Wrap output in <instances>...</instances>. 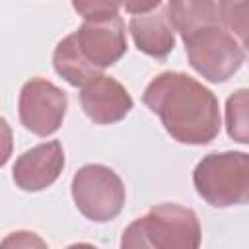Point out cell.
I'll return each mask as SVG.
<instances>
[{"mask_svg": "<svg viewBox=\"0 0 249 249\" xmlns=\"http://www.w3.org/2000/svg\"><path fill=\"white\" fill-rule=\"evenodd\" d=\"M70 189L76 208L91 222H111L124 208V185L121 177L107 165L88 163L80 167L72 177Z\"/></svg>", "mask_w": 249, "mask_h": 249, "instance_id": "obj_5", "label": "cell"}, {"mask_svg": "<svg viewBox=\"0 0 249 249\" xmlns=\"http://www.w3.org/2000/svg\"><path fill=\"white\" fill-rule=\"evenodd\" d=\"M64 169V150L58 140H49L25 150L14 163L12 177L16 187L37 193L51 187Z\"/></svg>", "mask_w": 249, "mask_h": 249, "instance_id": "obj_8", "label": "cell"}, {"mask_svg": "<svg viewBox=\"0 0 249 249\" xmlns=\"http://www.w3.org/2000/svg\"><path fill=\"white\" fill-rule=\"evenodd\" d=\"M14 150V134L4 117H0V167L8 163Z\"/></svg>", "mask_w": 249, "mask_h": 249, "instance_id": "obj_17", "label": "cell"}, {"mask_svg": "<svg viewBox=\"0 0 249 249\" xmlns=\"http://www.w3.org/2000/svg\"><path fill=\"white\" fill-rule=\"evenodd\" d=\"M72 8L78 16H82L86 21L105 19L119 16V0H70Z\"/></svg>", "mask_w": 249, "mask_h": 249, "instance_id": "obj_15", "label": "cell"}, {"mask_svg": "<svg viewBox=\"0 0 249 249\" xmlns=\"http://www.w3.org/2000/svg\"><path fill=\"white\" fill-rule=\"evenodd\" d=\"M193 183L210 206L245 204L249 200V156L245 152L206 154L193 171Z\"/></svg>", "mask_w": 249, "mask_h": 249, "instance_id": "obj_3", "label": "cell"}, {"mask_svg": "<svg viewBox=\"0 0 249 249\" xmlns=\"http://www.w3.org/2000/svg\"><path fill=\"white\" fill-rule=\"evenodd\" d=\"M119 4L124 8V12L132 16H142V14H148L160 8L161 0H119Z\"/></svg>", "mask_w": 249, "mask_h": 249, "instance_id": "obj_18", "label": "cell"}, {"mask_svg": "<svg viewBox=\"0 0 249 249\" xmlns=\"http://www.w3.org/2000/svg\"><path fill=\"white\" fill-rule=\"evenodd\" d=\"M200 222L193 208L163 202L150 208L123 231V247L196 249L200 245Z\"/></svg>", "mask_w": 249, "mask_h": 249, "instance_id": "obj_2", "label": "cell"}, {"mask_svg": "<svg viewBox=\"0 0 249 249\" xmlns=\"http://www.w3.org/2000/svg\"><path fill=\"white\" fill-rule=\"evenodd\" d=\"M142 101L156 113L167 134L191 146L210 144L220 132L218 97L185 72H161L144 89Z\"/></svg>", "mask_w": 249, "mask_h": 249, "instance_id": "obj_1", "label": "cell"}, {"mask_svg": "<svg viewBox=\"0 0 249 249\" xmlns=\"http://www.w3.org/2000/svg\"><path fill=\"white\" fill-rule=\"evenodd\" d=\"M53 66L54 72L58 76H62L70 86L74 88H82L84 84H88L91 78L99 76L101 70L95 68L80 51L74 33H70L68 37H64L62 41H58V45L54 47L53 53Z\"/></svg>", "mask_w": 249, "mask_h": 249, "instance_id": "obj_11", "label": "cell"}, {"mask_svg": "<svg viewBox=\"0 0 249 249\" xmlns=\"http://www.w3.org/2000/svg\"><path fill=\"white\" fill-rule=\"evenodd\" d=\"M218 21L245 47L247 41V0H218Z\"/></svg>", "mask_w": 249, "mask_h": 249, "instance_id": "obj_14", "label": "cell"}, {"mask_svg": "<svg viewBox=\"0 0 249 249\" xmlns=\"http://www.w3.org/2000/svg\"><path fill=\"white\" fill-rule=\"evenodd\" d=\"M183 41L189 64L208 82L230 80L245 62V47L218 23L198 27Z\"/></svg>", "mask_w": 249, "mask_h": 249, "instance_id": "obj_4", "label": "cell"}, {"mask_svg": "<svg viewBox=\"0 0 249 249\" xmlns=\"http://www.w3.org/2000/svg\"><path fill=\"white\" fill-rule=\"evenodd\" d=\"M247 89L241 88L228 97L226 103V128L230 138L239 144L249 142V128H247Z\"/></svg>", "mask_w": 249, "mask_h": 249, "instance_id": "obj_13", "label": "cell"}, {"mask_svg": "<svg viewBox=\"0 0 249 249\" xmlns=\"http://www.w3.org/2000/svg\"><path fill=\"white\" fill-rule=\"evenodd\" d=\"M68 109V95L64 89L45 78H31L21 86L18 113L21 124L37 134L49 136L56 132Z\"/></svg>", "mask_w": 249, "mask_h": 249, "instance_id": "obj_6", "label": "cell"}, {"mask_svg": "<svg viewBox=\"0 0 249 249\" xmlns=\"http://www.w3.org/2000/svg\"><path fill=\"white\" fill-rule=\"evenodd\" d=\"M4 247H45V241L41 237H37L33 231H14L10 237H6L2 241Z\"/></svg>", "mask_w": 249, "mask_h": 249, "instance_id": "obj_16", "label": "cell"}, {"mask_svg": "<svg viewBox=\"0 0 249 249\" xmlns=\"http://www.w3.org/2000/svg\"><path fill=\"white\" fill-rule=\"evenodd\" d=\"M128 31L136 49L154 58H165L175 47V29L165 10L134 16L128 21Z\"/></svg>", "mask_w": 249, "mask_h": 249, "instance_id": "obj_10", "label": "cell"}, {"mask_svg": "<svg viewBox=\"0 0 249 249\" xmlns=\"http://www.w3.org/2000/svg\"><path fill=\"white\" fill-rule=\"evenodd\" d=\"M80 103L84 113L95 124H113L123 121L132 109L128 89L111 76L99 74L82 86Z\"/></svg>", "mask_w": 249, "mask_h": 249, "instance_id": "obj_9", "label": "cell"}, {"mask_svg": "<svg viewBox=\"0 0 249 249\" xmlns=\"http://www.w3.org/2000/svg\"><path fill=\"white\" fill-rule=\"evenodd\" d=\"M74 37L84 56L99 70L113 66L126 53L124 21L119 16L84 21L74 31Z\"/></svg>", "mask_w": 249, "mask_h": 249, "instance_id": "obj_7", "label": "cell"}, {"mask_svg": "<svg viewBox=\"0 0 249 249\" xmlns=\"http://www.w3.org/2000/svg\"><path fill=\"white\" fill-rule=\"evenodd\" d=\"M165 12L183 39L198 27L218 23V0H169Z\"/></svg>", "mask_w": 249, "mask_h": 249, "instance_id": "obj_12", "label": "cell"}]
</instances>
